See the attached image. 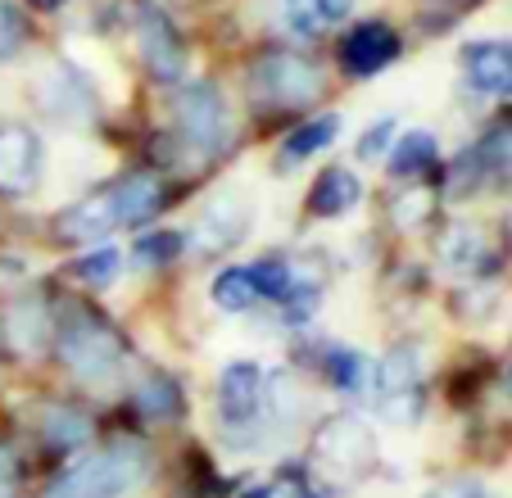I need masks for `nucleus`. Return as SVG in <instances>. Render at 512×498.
I'll return each mask as SVG.
<instances>
[{
    "instance_id": "nucleus-1",
    "label": "nucleus",
    "mask_w": 512,
    "mask_h": 498,
    "mask_svg": "<svg viewBox=\"0 0 512 498\" xmlns=\"http://www.w3.org/2000/svg\"><path fill=\"white\" fill-rule=\"evenodd\" d=\"M145 476H150V453H145L141 444L123 440V444H109V449L82 458L78 467H68L64 476L50 485L46 498H123V494H132Z\"/></svg>"
},
{
    "instance_id": "nucleus-2",
    "label": "nucleus",
    "mask_w": 512,
    "mask_h": 498,
    "mask_svg": "<svg viewBox=\"0 0 512 498\" xmlns=\"http://www.w3.org/2000/svg\"><path fill=\"white\" fill-rule=\"evenodd\" d=\"M59 358L78 381L87 385H105L123 372V340L109 331L100 317L91 313H68V322L59 326Z\"/></svg>"
},
{
    "instance_id": "nucleus-3",
    "label": "nucleus",
    "mask_w": 512,
    "mask_h": 498,
    "mask_svg": "<svg viewBox=\"0 0 512 498\" xmlns=\"http://www.w3.org/2000/svg\"><path fill=\"white\" fill-rule=\"evenodd\" d=\"M173 118L182 145H191V150L218 154L232 145V114H227V100L213 82H191V87L177 91Z\"/></svg>"
},
{
    "instance_id": "nucleus-4",
    "label": "nucleus",
    "mask_w": 512,
    "mask_h": 498,
    "mask_svg": "<svg viewBox=\"0 0 512 498\" xmlns=\"http://www.w3.org/2000/svg\"><path fill=\"white\" fill-rule=\"evenodd\" d=\"M250 87L268 105L290 109V105H309V100L322 96V73L313 59L295 55V50H263L250 68Z\"/></svg>"
},
{
    "instance_id": "nucleus-5",
    "label": "nucleus",
    "mask_w": 512,
    "mask_h": 498,
    "mask_svg": "<svg viewBox=\"0 0 512 498\" xmlns=\"http://www.w3.org/2000/svg\"><path fill=\"white\" fill-rule=\"evenodd\" d=\"M313 458L331 480H358L368 476L372 462H377V440H372L368 422L340 412V417L322 422V431L313 435Z\"/></svg>"
},
{
    "instance_id": "nucleus-6",
    "label": "nucleus",
    "mask_w": 512,
    "mask_h": 498,
    "mask_svg": "<svg viewBox=\"0 0 512 498\" xmlns=\"http://www.w3.org/2000/svg\"><path fill=\"white\" fill-rule=\"evenodd\" d=\"M218 412L227 422V440H236L241 431H254V426H268V372L259 363H232L218 376ZM272 435V426H268ZM254 444V435L245 440V449Z\"/></svg>"
},
{
    "instance_id": "nucleus-7",
    "label": "nucleus",
    "mask_w": 512,
    "mask_h": 498,
    "mask_svg": "<svg viewBox=\"0 0 512 498\" xmlns=\"http://www.w3.org/2000/svg\"><path fill=\"white\" fill-rule=\"evenodd\" d=\"M372 403L390 422H413L422 412V358L417 349H395L372 367Z\"/></svg>"
},
{
    "instance_id": "nucleus-8",
    "label": "nucleus",
    "mask_w": 512,
    "mask_h": 498,
    "mask_svg": "<svg viewBox=\"0 0 512 498\" xmlns=\"http://www.w3.org/2000/svg\"><path fill=\"white\" fill-rule=\"evenodd\" d=\"M41 136L19 118L0 123V195H28L41 182Z\"/></svg>"
},
{
    "instance_id": "nucleus-9",
    "label": "nucleus",
    "mask_w": 512,
    "mask_h": 498,
    "mask_svg": "<svg viewBox=\"0 0 512 498\" xmlns=\"http://www.w3.org/2000/svg\"><path fill=\"white\" fill-rule=\"evenodd\" d=\"M0 336H5V349L14 358L32 363L50 340V308L37 295H14L0 313Z\"/></svg>"
},
{
    "instance_id": "nucleus-10",
    "label": "nucleus",
    "mask_w": 512,
    "mask_h": 498,
    "mask_svg": "<svg viewBox=\"0 0 512 498\" xmlns=\"http://www.w3.org/2000/svg\"><path fill=\"white\" fill-rule=\"evenodd\" d=\"M136 37H141V59L145 68L159 77V82H177L186 73V46L173 32V23L159 10H145L141 23H136Z\"/></svg>"
},
{
    "instance_id": "nucleus-11",
    "label": "nucleus",
    "mask_w": 512,
    "mask_h": 498,
    "mask_svg": "<svg viewBox=\"0 0 512 498\" xmlns=\"http://www.w3.org/2000/svg\"><path fill=\"white\" fill-rule=\"evenodd\" d=\"M37 100L46 105L50 118H59V123H87V118L96 114V96H91L87 82L64 64H55L37 82Z\"/></svg>"
},
{
    "instance_id": "nucleus-12",
    "label": "nucleus",
    "mask_w": 512,
    "mask_h": 498,
    "mask_svg": "<svg viewBox=\"0 0 512 498\" xmlns=\"http://www.w3.org/2000/svg\"><path fill=\"white\" fill-rule=\"evenodd\" d=\"M399 55V37L386 28V23H363L354 28L345 41H340V64L354 77H372L381 68H390Z\"/></svg>"
},
{
    "instance_id": "nucleus-13",
    "label": "nucleus",
    "mask_w": 512,
    "mask_h": 498,
    "mask_svg": "<svg viewBox=\"0 0 512 498\" xmlns=\"http://www.w3.org/2000/svg\"><path fill=\"white\" fill-rule=\"evenodd\" d=\"M245 227H250L245 204L236 200V195H223V200H213L209 209L200 213V222H195V231H191V249H195V254H218V249H232L236 240L245 236Z\"/></svg>"
},
{
    "instance_id": "nucleus-14",
    "label": "nucleus",
    "mask_w": 512,
    "mask_h": 498,
    "mask_svg": "<svg viewBox=\"0 0 512 498\" xmlns=\"http://www.w3.org/2000/svg\"><path fill=\"white\" fill-rule=\"evenodd\" d=\"M463 73L485 96H512V41H472L463 50Z\"/></svg>"
},
{
    "instance_id": "nucleus-15",
    "label": "nucleus",
    "mask_w": 512,
    "mask_h": 498,
    "mask_svg": "<svg viewBox=\"0 0 512 498\" xmlns=\"http://www.w3.org/2000/svg\"><path fill=\"white\" fill-rule=\"evenodd\" d=\"M114 227H118V213H114V200H109V186L96 195H87V200H78L73 209H64L55 222L59 240H68V245H78V240H100Z\"/></svg>"
},
{
    "instance_id": "nucleus-16",
    "label": "nucleus",
    "mask_w": 512,
    "mask_h": 498,
    "mask_svg": "<svg viewBox=\"0 0 512 498\" xmlns=\"http://www.w3.org/2000/svg\"><path fill=\"white\" fill-rule=\"evenodd\" d=\"M109 200H114L118 227H132V222L155 218V213L164 209V182L150 173H132L118 186H109Z\"/></svg>"
},
{
    "instance_id": "nucleus-17",
    "label": "nucleus",
    "mask_w": 512,
    "mask_h": 498,
    "mask_svg": "<svg viewBox=\"0 0 512 498\" xmlns=\"http://www.w3.org/2000/svg\"><path fill=\"white\" fill-rule=\"evenodd\" d=\"M440 259L454 272H485L494 263L490 236H485L476 222H454V227H445V236H440Z\"/></svg>"
},
{
    "instance_id": "nucleus-18",
    "label": "nucleus",
    "mask_w": 512,
    "mask_h": 498,
    "mask_svg": "<svg viewBox=\"0 0 512 498\" xmlns=\"http://www.w3.org/2000/svg\"><path fill=\"white\" fill-rule=\"evenodd\" d=\"M358 195H363V186H358L354 173H345V168H327L309 191V213L313 218H340V213H349L358 204Z\"/></svg>"
},
{
    "instance_id": "nucleus-19",
    "label": "nucleus",
    "mask_w": 512,
    "mask_h": 498,
    "mask_svg": "<svg viewBox=\"0 0 512 498\" xmlns=\"http://www.w3.org/2000/svg\"><path fill=\"white\" fill-rule=\"evenodd\" d=\"M435 159H440V141H435L431 132H404V136H395L390 177H399V182H413V177L426 173Z\"/></svg>"
},
{
    "instance_id": "nucleus-20",
    "label": "nucleus",
    "mask_w": 512,
    "mask_h": 498,
    "mask_svg": "<svg viewBox=\"0 0 512 498\" xmlns=\"http://www.w3.org/2000/svg\"><path fill=\"white\" fill-rule=\"evenodd\" d=\"M41 435H46L50 449H78V444L91 440V417L78 408L55 403V408L41 412Z\"/></svg>"
},
{
    "instance_id": "nucleus-21",
    "label": "nucleus",
    "mask_w": 512,
    "mask_h": 498,
    "mask_svg": "<svg viewBox=\"0 0 512 498\" xmlns=\"http://www.w3.org/2000/svg\"><path fill=\"white\" fill-rule=\"evenodd\" d=\"M136 408L150 417V422H164V417H177L182 412V394H177L173 376L150 372L141 385H136Z\"/></svg>"
},
{
    "instance_id": "nucleus-22",
    "label": "nucleus",
    "mask_w": 512,
    "mask_h": 498,
    "mask_svg": "<svg viewBox=\"0 0 512 498\" xmlns=\"http://www.w3.org/2000/svg\"><path fill=\"white\" fill-rule=\"evenodd\" d=\"M213 304L223 308V313H245V308L259 299V290H254V277H250V268H227V272H218L213 277Z\"/></svg>"
},
{
    "instance_id": "nucleus-23",
    "label": "nucleus",
    "mask_w": 512,
    "mask_h": 498,
    "mask_svg": "<svg viewBox=\"0 0 512 498\" xmlns=\"http://www.w3.org/2000/svg\"><path fill=\"white\" fill-rule=\"evenodd\" d=\"M336 132H340V114H322V118H313V123H304V127H295V132L286 136V159H309V154H318V150H327L331 141H336Z\"/></svg>"
},
{
    "instance_id": "nucleus-24",
    "label": "nucleus",
    "mask_w": 512,
    "mask_h": 498,
    "mask_svg": "<svg viewBox=\"0 0 512 498\" xmlns=\"http://www.w3.org/2000/svg\"><path fill=\"white\" fill-rule=\"evenodd\" d=\"M182 249H186V240L177 231H155V236L136 240V263L141 268H159V263H173Z\"/></svg>"
},
{
    "instance_id": "nucleus-25",
    "label": "nucleus",
    "mask_w": 512,
    "mask_h": 498,
    "mask_svg": "<svg viewBox=\"0 0 512 498\" xmlns=\"http://www.w3.org/2000/svg\"><path fill=\"white\" fill-rule=\"evenodd\" d=\"M368 372H372L368 358H358L354 349H327V376L340 385V390H358Z\"/></svg>"
},
{
    "instance_id": "nucleus-26",
    "label": "nucleus",
    "mask_w": 512,
    "mask_h": 498,
    "mask_svg": "<svg viewBox=\"0 0 512 498\" xmlns=\"http://www.w3.org/2000/svg\"><path fill=\"white\" fill-rule=\"evenodd\" d=\"M118 268H123L118 245H105V249H96V254H87V259H78V277L91 281V286H114Z\"/></svg>"
},
{
    "instance_id": "nucleus-27",
    "label": "nucleus",
    "mask_w": 512,
    "mask_h": 498,
    "mask_svg": "<svg viewBox=\"0 0 512 498\" xmlns=\"http://www.w3.org/2000/svg\"><path fill=\"white\" fill-rule=\"evenodd\" d=\"M281 23H286L290 32H300V37H318L322 32L313 0H281Z\"/></svg>"
},
{
    "instance_id": "nucleus-28",
    "label": "nucleus",
    "mask_w": 512,
    "mask_h": 498,
    "mask_svg": "<svg viewBox=\"0 0 512 498\" xmlns=\"http://www.w3.org/2000/svg\"><path fill=\"white\" fill-rule=\"evenodd\" d=\"M23 32H28L23 28V14L14 10L10 0H0V59H10L23 46Z\"/></svg>"
},
{
    "instance_id": "nucleus-29",
    "label": "nucleus",
    "mask_w": 512,
    "mask_h": 498,
    "mask_svg": "<svg viewBox=\"0 0 512 498\" xmlns=\"http://www.w3.org/2000/svg\"><path fill=\"white\" fill-rule=\"evenodd\" d=\"M390 141H395V118H381V123L372 127V132H363V141H358V159H363V163L381 159Z\"/></svg>"
},
{
    "instance_id": "nucleus-30",
    "label": "nucleus",
    "mask_w": 512,
    "mask_h": 498,
    "mask_svg": "<svg viewBox=\"0 0 512 498\" xmlns=\"http://www.w3.org/2000/svg\"><path fill=\"white\" fill-rule=\"evenodd\" d=\"M426 498H485V489H481V480L458 476V480H445V485H435Z\"/></svg>"
},
{
    "instance_id": "nucleus-31",
    "label": "nucleus",
    "mask_w": 512,
    "mask_h": 498,
    "mask_svg": "<svg viewBox=\"0 0 512 498\" xmlns=\"http://www.w3.org/2000/svg\"><path fill=\"white\" fill-rule=\"evenodd\" d=\"M313 10H318V23L322 28H336L354 14V0H313Z\"/></svg>"
},
{
    "instance_id": "nucleus-32",
    "label": "nucleus",
    "mask_w": 512,
    "mask_h": 498,
    "mask_svg": "<svg viewBox=\"0 0 512 498\" xmlns=\"http://www.w3.org/2000/svg\"><path fill=\"white\" fill-rule=\"evenodd\" d=\"M10 476H14V458H10L5 449H0V494L10 489Z\"/></svg>"
},
{
    "instance_id": "nucleus-33",
    "label": "nucleus",
    "mask_w": 512,
    "mask_h": 498,
    "mask_svg": "<svg viewBox=\"0 0 512 498\" xmlns=\"http://www.w3.org/2000/svg\"><path fill=\"white\" fill-rule=\"evenodd\" d=\"M245 498H281V489L268 485V489H254V494H245Z\"/></svg>"
},
{
    "instance_id": "nucleus-34",
    "label": "nucleus",
    "mask_w": 512,
    "mask_h": 498,
    "mask_svg": "<svg viewBox=\"0 0 512 498\" xmlns=\"http://www.w3.org/2000/svg\"><path fill=\"white\" fill-rule=\"evenodd\" d=\"M41 5H59V0H41Z\"/></svg>"
},
{
    "instance_id": "nucleus-35",
    "label": "nucleus",
    "mask_w": 512,
    "mask_h": 498,
    "mask_svg": "<svg viewBox=\"0 0 512 498\" xmlns=\"http://www.w3.org/2000/svg\"><path fill=\"white\" fill-rule=\"evenodd\" d=\"M508 385H512V363H508Z\"/></svg>"
},
{
    "instance_id": "nucleus-36",
    "label": "nucleus",
    "mask_w": 512,
    "mask_h": 498,
    "mask_svg": "<svg viewBox=\"0 0 512 498\" xmlns=\"http://www.w3.org/2000/svg\"><path fill=\"white\" fill-rule=\"evenodd\" d=\"M508 231H512V222H508Z\"/></svg>"
}]
</instances>
